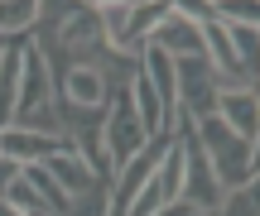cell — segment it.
<instances>
[{
	"instance_id": "8fae6325",
	"label": "cell",
	"mask_w": 260,
	"mask_h": 216,
	"mask_svg": "<svg viewBox=\"0 0 260 216\" xmlns=\"http://www.w3.org/2000/svg\"><path fill=\"white\" fill-rule=\"evenodd\" d=\"M154 183H159V192H164V207L183 202V144L178 140H169L164 159H159V168H154Z\"/></svg>"
},
{
	"instance_id": "277c9868",
	"label": "cell",
	"mask_w": 260,
	"mask_h": 216,
	"mask_svg": "<svg viewBox=\"0 0 260 216\" xmlns=\"http://www.w3.org/2000/svg\"><path fill=\"white\" fill-rule=\"evenodd\" d=\"M58 101H63V106H77V111H106L111 92H106L102 72H96L92 63H73V67L58 72Z\"/></svg>"
},
{
	"instance_id": "ba28073f",
	"label": "cell",
	"mask_w": 260,
	"mask_h": 216,
	"mask_svg": "<svg viewBox=\"0 0 260 216\" xmlns=\"http://www.w3.org/2000/svg\"><path fill=\"white\" fill-rule=\"evenodd\" d=\"M24 38H10L5 48H0V130L10 125V115H15V96H19V58H24Z\"/></svg>"
},
{
	"instance_id": "3957f363",
	"label": "cell",
	"mask_w": 260,
	"mask_h": 216,
	"mask_svg": "<svg viewBox=\"0 0 260 216\" xmlns=\"http://www.w3.org/2000/svg\"><path fill=\"white\" fill-rule=\"evenodd\" d=\"M217 96H222V87H217L207 58H178L174 63V106H178L183 120L217 115Z\"/></svg>"
},
{
	"instance_id": "52a82bcc",
	"label": "cell",
	"mask_w": 260,
	"mask_h": 216,
	"mask_svg": "<svg viewBox=\"0 0 260 216\" xmlns=\"http://www.w3.org/2000/svg\"><path fill=\"white\" fill-rule=\"evenodd\" d=\"M217 120L236 130L241 140H260V92H222L217 96Z\"/></svg>"
},
{
	"instance_id": "ac0fdd59",
	"label": "cell",
	"mask_w": 260,
	"mask_h": 216,
	"mask_svg": "<svg viewBox=\"0 0 260 216\" xmlns=\"http://www.w3.org/2000/svg\"><path fill=\"white\" fill-rule=\"evenodd\" d=\"M5 44H10V38H0V48H5Z\"/></svg>"
},
{
	"instance_id": "8992f818",
	"label": "cell",
	"mask_w": 260,
	"mask_h": 216,
	"mask_svg": "<svg viewBox=\"0 0 260 216\" xmlns=\"http://www.w3.org/2000/svg\"><path fill=\"white\" fill-rule=\"evenodd\" d=\"M73 149L68 140H58V135H39V130H19V125H5L0 130V154H5L10 163H19V168H29V163H44L53 159V154Z\"/></svg>"
},
{
	"instance_id": "5b68a950",
	"label": "cell",
	"mask_w": 260,
	"mask_h": 216,
	"mask_svg": "<svg viewBox=\"0 0 260 216\" xmlns=\"http://www.w3.org/2000/svg\"><path fill=\"white\" fill-rule=\"evenodd\" d=\"M149 48H159V53H169L178 63V58H203V24H193V19H183L174 5H169V15L154 24V34L145 38Z\"/></svg>"
},
{
	"instance_id": "d6986e66",
	"label": "cell",
	"mask_w": 260,
	"mask_h": 216,
	"mask_svg": "<svg viewBox=\"0 0 260 216\" xmlns=\"http://www.w3.org/2000/svg\"><path fill=\"white\" fill-rule=\"evenodd\" d=\"M34 216H48V211H34Z\"/></svg>"
},
{
	"instance_id": "30bf717a",
	"label": "cell",
	"mask_w": 260,
	"mask_h": 216,
	"mask_svg": "<svg viewBox=\"0 0 260 216\" xmlns=\"http://www.w3.org/2000/svg\"><path fill=\"white\" fill-rule=\"evenodd\" d=\"M164 15H169V0H135V5H130V29H125V48L130 53H140V44L154 34V24Z\"/></svg>"
},
{
	"instance_id": "7c38bea8",
	"label": "cell",
	"mask_w": 260,
	"mask_h": 216,
	"mask_svg": "<svg viewBox=\"0 0 260 216\" xmlns=\"http://www.w3.org/2000/svg\"><path fill=\"white\" fill-rule=\"evenodd\" d=\"M39 24V0H0V38H24Z\"/></svg>"
},
{
	"instance_id": "5bb4252c",
	"label": "cell",
	"mask_w": 260,
	"mask_h": 216,
	"mask_svg": "<svg viewBox=\"0 0 260 216\" xmlns=\"http://www.w3.org/2000/svg\"><path fill=\"white\" fill-rule=\"evenodd\" d=\"M217 24H222V19H217ZM226 29V38H232V48H236V58H241L246 67H251L255 72V53H260V24H222Z\"/></svg>"
},
{
	"instance_id": "4fadbf2b",
	"label": "cell",
	"mask_w": 260,
	"mask_h": 216,
	"mask_svg": "<svg viewBox=\"0 0 260 216\" xmlns=\"http://www.w3.org/2000/svg\"><path fill=\"white\" fill-rule=\"evenodd\" d=\"M68 216H111V183H92L87 192L68 197Z\"/></svg>"
},
{
	"instance_id": "9a60e30c",
	"label": "cell",
	"mask_w": 260,
	"mask_h": 216,
	"mask_svg": "<svg viewBox=\"0 0 260 216\" xmlns=\"http://www.w3.org/2000/svg\"><path fill=\"white\" fill-rule=\"evenodd\" d=\"M212 216H260V207H255V183H246V188H236V192H222V202H217Z\"/></svg>"
},
{
	"instance_id": "e0dca14e",
	"label": "cell",
	"mask_w": 260,
	"mask_h": 216,
	"mask_svg": "<svg viewBox=\"0 0 260 216\" xmlns=\"http://www.w3.org/2000/svg\"><path fill=\"white\" fill-rule=\"evenodd\" d=\"M0 216H24V211H19L15 202H5V197H0Z\"/></svg>"
},
{
	"instance_id": "6da1fadb",
	"label": "cell",
	"mask_w": 260,
	"mask_h": 216,
	"mask_svg": "<svg viewBox=\"0 0 260 216\" xmlns=\"http://www.w3.org/2000/svg\"><path fill=\"white\" fill-rule=\"evenodd\" d=\"M193 135H198V149H203V159H207V168H212V178H217L222 192H236V188H246V183H255L260 140H241V135L226 130L217 115L193 120Z\"/></svg>"
},
{
	"instance_id": "7a4b0ae2",
	"label": "cell",
	"mask_w": 260,
	"mask_h": 216,
	"mask_svg": "<svg viewBox=\"0 0 260 216\" xmlns=\"http://www.w3.org/2000/svg\"><path fill=\"white\" fill-rule=\"evenodd\" d=\"M102 144H106V159H111V178L121 163H130L140 149L149 144L145 125H140L135 106H130V87L125 92H116L111 101H106V120H102Z\"/></svg>"
},
{
	"instance_id": "2e32d148",
	"label": "cell",
	"mask_w": 260,
	"mask_h": 216,
	"mask_svg": "<svg viewBox=\"0 0 260 216\" xmlns=\"http://www.w3.org/2000/svg\"><path fill=\"white\" fill-rule=\"evenodd\" d=\"M19 173H24V168H19V163H10L5 154H0V197H5V192L19 183Z\"/></svg>"
},
{
	"instance_id": "9c48e42d",
	"label": "cell",
	"mask_w": 260,
	"mask_h": 216,
	"mask_svg": "<svg viewBox=\"0 0 260 216\" xmlns=\"http://www.w3.org/2000/svg\"><path fill=\"white\" fill-rule=\"evenodd\" d=\"M39 168H44L48 178H53L58 188L68 192V197H77V192H87V188H92V183H102V178H92V168H87V163L77 159L73 149H63V154H53V159H44V163H39Z\"/></svg>"
}]
</instances>
